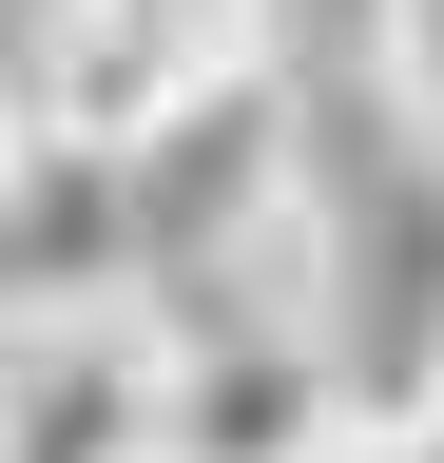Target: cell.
<instances>
[{
  "label": "cell",
  "instance_id": "cell-4",
  "mask_svg": "<svg viewBox=\"0 0 444 463\" xmlns=\"http://www.w3.org/2000/svg\"><path fill=\"white\" fill-rule=\"evenodd\" d=\"M270 20H290V0H59V116L136 136L155 97H194V78H232V58H270Z\"/></svg>",
  "mask_w": 444,
  "mask_h": 463
},
{
  "label": "cell",
  "instance_id": "cell-7",
  "mask_svg": "<svg viewBox=\"0 0 444 463\" xmlns=\"http://www.w3.org/2000/svg\"><path fill=\"white\" fill-rule=\"evenodd\" d=\"M406 444H425V463H444V367H425V405H406Z\"/></svg>",
  "mask_w": 444,
  "mask_h": 463
},
{
  "label": "cell",
  "instance_id": "cell-3",
  "mask_svg": "<svg viewBox=\"0 0 444 463\" xmlns=\"http://www.w3.org/2000/svg\"><path fill=\"white\" fill-rule=\"evenodd\" d=\"M155 328H175V463H309L348 425V386L290 309H155Z\"/></svg>",
  "mask_w": 444,
  "mask_h": 463
},
{
  "label": "cell",
  "instance_id": "cell-1",
  "mask_svg": "<svg viewBox=\"0 0 444 463\" xmlns=\"http://www.w3.org/2000/svg\"><path fill=\"white\" fill-rule=\"evenodd\" d=\"M97 309H155V213H136V155L97 116H59L0 174V347L20 328H97Z\"/></svg>",
  "mask_w": 444,
  "mask_h": 463
},
{
  "label": "cell",
  "instance_id": "cell-6",
  "mask_svg": "<svg viewBox=\"0 0 444 463\" xmlns=\"http://www.w3.org/2000/svg\"><path fill=\"white\" fill-rule=\"evenodd\" d=\"M309 463H425V444H406V425H328Z\"/></svg>",
  "mask_w": 444,
  "mask_h": 463
},
{
  "label": "cell",
  "instance_id": "cell-2",
  "mask_svg": "<svg viewBox=\"0 0 444 463\" xmlns=\"http://www.w3.org/2000/svg\"><path fill=\"white\" fill-rule=\"evenodd\" d=\"M0 463H175V328L97 309L0 347Z\"/></svg>",
  "mask_w": 444,
  "mask_h": 463
},
{
  "label": "cell",
  "instance_id": "cell-5",
  "mask_svg": "<svg viewBox=\"0 0 444 463\" xmlns=\"http://www.w3.org/2000/svg\"><path fill=\"white\" fill-rule=\"evenodd\" d=\"M39 136H59V58H20V39H0V174H20Z\"/></svg>",
  "mask_w": 444,
  "mask_h": 463
}]
</instances>
